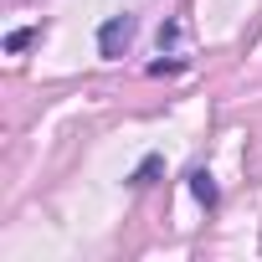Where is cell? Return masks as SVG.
<instances>
[{"instance_id":"obj_1","label":"cell","mask_w":262,"mask_h":262,"mask_svg":"<svg viewBox=\"0 0 262 262\" xmlns=\"http://www.w3.org/2000/svg\"><path fill=\"white\" fill-rule=\"evenodd\" d=\"M134 36H139V16L118 11V16H108V21L98 26V52H103L108 62H118L128 47H134Z\"/></svg>"},{"instance_id":"obj_2","label":"cell","mask_w":262,"mask_h":262,"mask_svg":"<svg viewBox=\"0 0 262 262\" xmlns=\"http://www.w3.org/2000/svg\"><path fill=\"white\" fill-rule=\"evenodd\" d=\"M190 195L206 206V211H216L221 206V190H216V180H211V170H190Z\"/></svg>"},{"instance_id":"obj_3","label":"cell","mask_w":262,"mask_h":262,"mask_svg":"<svg viewBox=\"0 0 262 262\" xmlns=\"http://www.w3.org/2000/svg\"><path fill=\"white\" fill-rule=\"evenodd\" d=\"M160 170H165V160H160V155H144V160L134 165V175H128V185H155Z\"/></svg>"},{"instance_id":"obj_4","label":"cell","mask_w":262,"mask_h":262,"mask_svg":"<svg viewBox=\"0 0 262 262\" xmlns=\"http://www.w3.org/2000/svg\"><path fill=\"white\" fill-rule=\"evenodd\" d=\"M36 36H41V26H21V31H11V36H6V52H26Z\"/></svg>"}]
</instances>
